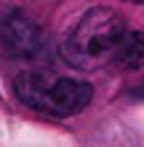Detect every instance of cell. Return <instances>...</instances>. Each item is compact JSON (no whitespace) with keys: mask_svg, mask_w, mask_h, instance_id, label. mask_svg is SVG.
Instances as JSON below:
<instances>
[{"mask_svg":"<svg viewBox=\"0 0 144 147\" xmlns=\"http://www.w3.org/2000/svg\"><path fill=\"white\" fill-rule=\"evenodd\" d=\"M124 31H126V21L121 13L103 5L90 8L67 34L62 44V54L77 70H98L113 62V52Z\"/></svg>","mask_w":144,"mask_h":147,"instance_id":"6da1fadb","label":"cell"},{"mask_svg":"<svg viewBox=\"0 0 144 147\" xmlns=\"http://www.w3.org/2000/svg\"><path fill=\"white\" fill-rule=\"evenodd\" d=\"M13 90L21 103L52 116H75L93 101L90 83L75 78H57L44 70L21 72L13 83Z\"/></svg>","mask_w":144,"mask_h":147,"instance_id":"7a4b0ae2","label":"cell"},{"mask_svg":"<svg viewBox=\"0 0 144 147\" xmlns=\"http://www.w3.org/2000/svg\"><path fill=\"white\" fill-rule=\"evenodd\" d=\"M0 52L10 59H36L44 52L39 23L21 10H8L0 18Z\"/></svg>","mask_w":144,"mask_h":147,"instance_id":"3957f363","label":"cell"},{"mask_svg":"<svg viewBox=\"0 0 144 147\" xmlns=\"http://www.w3.org/2000/svg\"><path fill=\"white\" fill-rule=\"evenodd\" d=\"M113 62L124 70H142L144 67V34L126 28L119 39V47L113 52Z\"/></svg>","mask_w":144,"mask_h":147,"instance_id":"277c9868","label":"cell"},{"mask_svg":"<svg viewBox=\"0 0 144 147\" xmlns=\"http://www.w3.org/2000/svg\"><path fill=\"white\" fill-rule=\"evenodd\" d=\"M126 3H144V0H126Z\"/></svg>","mask_w":144,"mask_h":147,"instance_id":"5b68a950","label":"cell"}]
</instances>
